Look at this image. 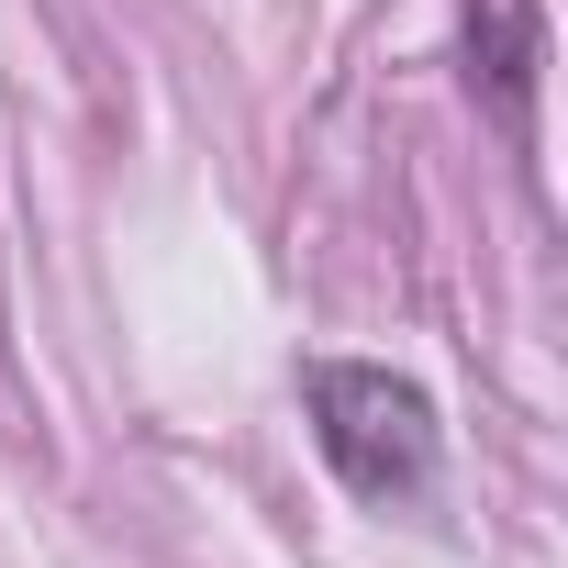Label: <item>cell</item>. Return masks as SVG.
Listing matches in <instances>:
<instances>
[{
  "instance_id": "obj_1",
  "label": "cell",
  "mask_w": 568,
  "mask_h": 568,
  "mask_svg": "<svg viewBox=\"0 0 568 568\" xmlns=\"http://www.w3.org/2000/svg\"><path fill=\"white\" fill-rule=\"evenodd\" d=\"M302 413H313L324 468H335L357 501H424V490H435L446 424H435L424 379L368 368V357H313V368H302Z\"/></svg>"
},
{
  "instance_id": "obj_2",
  "label": "cell",
  "mask_w": 568,
  "mask_h": 568,
  "mask_svg": "<svg viewBox=\"0 0 568 568\" xmlns=\"http://www.w3.org/2000/svg\"><path fill=\"white\" fill-rule=\"evenodd\" d=\"M479 23H490L501 45H479V34H468V57L490 68V90H501V123L524 134V90H535V12H524V0H479Z\"/></svg>"
}]
</instances>
